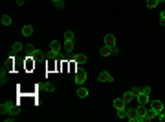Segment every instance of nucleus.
Here are the masks:
<instances>
[{"instance_id": "nucleus-1", "label": "nucleus", "mask_w": 165, "mask_h": 122, "mask_svg": "<svg viewBox=\"0 0 165 122\" xmlns=\"http://www.w3.org/2000/svg\"><path fill=\"white\" fill-rule=\"evenodd\" d=\"M62 46H64L66 51H72V49H74V46H75V35H74V31H66V33H64V42H62Z\"/></svg>"}, {"instance_id": "nucleus-2", "label": "nucleus", "mask_w": 165, "mask_h": 122, "mask_svg": "<svg viewBox=\"0 0 165 122\" xmlns=\"http://www.w3.org/2000/svg\"><path fill=\"white\" fill-rule=\"evenodd\" d=\"M0 113L2 115H18V108L13 104V102H4L2 106H0Z\"/></svg>"}, {"instance_id": "nucleus-3", "label": "nucleus", "mask_w": 165, "mask_h": 122, "mask_svg": "<svg viewBox=\"0 0 165 122\" xmlns=\"http://www.w3.org/2000/svg\"><path fill=\"white\" fill-rule=\"evenodd\" d=\"M147 106H141V104H138L136 106V109H134V117H136V122H143V118H145V115H147Z\"/></svg>"}, {"instance_id": "nucleus-4", "label": "nucleus", "mask_w": 165, "mask_h": 122, "mask_svg": "<svg viewBox=\"0 0 165 122\" xmlns=\"http://www.w3.org/2000/svg\"><path fill=\"white\" fill-rule=\"evenodd\" d=\"M50 51L55 55V58H61V60L64 58L62 53H61V42H59V40H52V42H50Z\"/></svg>"}, {"instance_id": "nucleus-5", "label": "nucleus", "mask_w": 165, "mask_h": 122, "mask_svg": "<svg viewBox=\"0 0 165 122\" xmlns=\"http://www.w3.org/2000/svg\"><path fill=\"white\" fill-rule=\"evenodd\" d=\"M86 71L83 69V67H77V71H75V77H74V80H75V84L77 86H83L84 82H86Z\"/></svg>"}, {"instance_id": "nucleus-6", "label": "nucleus", "mask_w": 165, "mask_h": 122, "mask_svg": "<svg viewBox=\"0 0 165 122\" xmlns=\"http://www.w3.org/2000/svg\"><path fill=\"white\" fill-rule=\"evenodd\" d=\"M151 109H152L154 113H158V115H160V113L165 109V104H163L161 100H152V102H151Z\"/></svg>"}, {"instance_id": "nucleus-7", "label": "nucleus", "mask_w": 165, "mask_h": 122, "mask_svg": "<svg viewBox=\"0 0 165 122\" xmlns=\"http://www.w3.org/2000/svg\"><path fill=\"white\" fill-rule=\"evenodd\" d=\"M136 102L141 104V106H147V104L151 102V95H149V93H139V97L136 99Z\"/></svg>"}, {"instance_id": "nucleus-8", "label": "nucleus", "mask_w": 165, "mask_h": 122, "mask_svg": "<svg viewBox=\"0 0 165 122\" xmlns=\"http://www.w3.org/2000/svg\"><path fill=\"white\" fill-rule=\"evenodd\" d=\"M97 80L99 82H114V77L110 75L108 71H101L99 75H97Z\"/></svg>"}, {"instance_id": "nucleus-9", "label": "nucleus", "mask_w": 165, "mask_h": 122, "mask_svg": "<svg viewBox=\"0 0 165 122\" xmlns=\"http://www.w3.org/2000/svg\"><path fill=\"white\" fill-rule=\"evenodd\" d=\"M86 55L84 53H77V55H74V62L75 64H86Z\"/></svg>"}, {"instance_id": "nucleus-10", "label": "nucleus", "mask_w": 165, "mask_h": 122, "mask_svg": "<svg viewBox=\"0 0 165 122\" xmlns=\"http://www.w3.org/2000/svg\"><path fill=\"white\" fill-rule=\"evenodd\" d=\"M99 55H101L103 58H106V57H110V55H112V49H110V46H106V44H105V46L101 47V49H99Z\"/></svg>"}, {"instance_id": "nucleus-11", "label": "nucleus", "mask_w": 165, "mask_h": 122, "mask_svg": "<svg viewBox=\"0 0 165 122\" xmlns=\"http://www.w3.org/2000/svg\"><path fill=\"white\" fill-rule=\"evenodd\" d=\"M22 49H24V46H22L20 42H13V46H11V55H17V53H20Z\"/></svg>"}, {"instance_id": "nucleus-12", "label": "nucleus", "mask_w": 165, "mask_h": 122, "mask_svg": "<svg viewBox=\"0 0 165 122\" xmlns=\"http://www.w3.org/2000/svg\"><path fill=\"white\" fill-rule=\"evenodd\" d=\"M121 99H123V100H125L127 104H129V102H132V100H136V99H134V95H132V91H130V89L123 93V97H121Z\"/></svg>"}, {"instance_id": "nucleus-13", "label": "nucleus", "mask_w": 165, "mask_h": 122, "mask_svg": "<svg viewBox=\"0 0 165 122\" xmlns=\"http://www.w3.org/2000/svg\"><path fill=\"white\" fill-rule=\"evenodd\" d=\"M22 35H24V37H31V35H33V26L26 24V26L22 28Z\"/></svg>"}, {"instance_id": "nucleus-14", "label": "nucleus", "mask_w": 165, "mask_h": 122, "mask_svg": "<svg viewBox=\"0 0 165 122\" xmlns=\"http://www.w3.org/2000/svg\"><path fill=\"white\" fill-rule=\"evenodd\" d=\"M152 118H158V113H154L151 108H149V111H147V115H145V118H143V122H151Z\"/></svg>"}, {"instance_id": "nucleus-15", "label": "nucleus", "mask_w": 165, "mask_h": 122, "mask_svg": "<svg viewBox=\"0 0 165 122\" xmlns=\"http://www.w3.org/2000/svg\"><path fill=\"white\" fill-rule=\"evenodd\" d=\"M114 108H116V109H121V108H127V102H125L123 99H116V100H114Z\"/></svg>"}, {"instance_id": "nucleus-16", "label": "nucleus", "mask_w": 165, "mask_h": 122, "mask_svg": "<svg viewBox=\"0 0 165 122\" xmlns=\"http://www.w3.org/2000/svg\"><path fill=\"white\" fill-rule=\"evenodd\" d=\"M105 44L106 46H116V37L114 35H105Z\"/></svg>"}, {"instance_id": "nucleus-17", "label": "nucleus", "mask_w": 165, "mask_h": 122, "mask_svg": "<svg viewBox=\"0 0 165 122\" xmlns=\"http://www.w3.org/2000/svg\"><path fill=\"white\" fill-rule=\"evenodd\" d=\"M11 24H13V18L9 16V15H2V26H11Z\"/></svg>"}, {"instance_id": "nucleus-18", "label": "nucleus", "mask_w": 165, "mask_h": 122, "mask_svg": "<svg viewBox=\"0 0 165 122\" xmlns=\"http://www.w3.org/2000/svg\"><path fill=\"white\" fill-rule=\"evenodd\" d=\"M42 88H44V91H48V93L55 91V84H53V82H44V84H42Z\"/></svg>"}, {"instance_id": "nucleus-19", "label": "nucleus", "mask_w": 165, "mask_h": 122, "mask_svg": "<svg viewBox=\"0 0 165 122\" xmlns=\"http://www.w3.org/2000/svg\"><path fill=\"white\" fill-rule=\"evenodd\" d=\"M77 97H79V99H86V97H88V89L86 88H77Z\"/></svg>"}, {"instance_id": "nucleus-20", "label": "nucleus", "mask_w": 165, "mask_h": 122, "mask_svg": "<svg viewBox=\"0 0 165 122\" xmlns=\"http://www.w3.org/2000/svg\"><path fill=\"white\" fill-rule=\"evenodd\" d=\"M116 111H117V117H119L121 120H123V118H127V108H121V109H116Z\"/></svg>"}, {"instance_id": "nucleus-21", "label": "nucleus", "mask_w": 165, "mask_h": 122, "mask_svg": "<svg viewBox=\"0 0 165 122\" xmlns=\"http://www.w3.org/2000/svg\"><path fill=\"white\" fill-rule=\"evenodd\" d=\"M127 118H129V120H132V122H136V117H134V109L127 108Z\"/></svg>"}, {"instance_id": "nucleus-22", "label": "nucleus", "mask_w": 165, "mask_h": 122, "mask_svg": "<svg viewBox=\"0 0 165 122\" xmlns=\"http://www.w3.org/2000/svg\"><path fill=\"white\" fill-rule=\"evenodd\" d=\"M30 58H42V51L40 49H37V47H35V51L31 53V57Z\"/></svg>"}, {"instance_id": "nucleus-23", "label": "nucleus", "mask_w": 165, "mask_h": 122, "mask_svg": "<svg viewBox=\"0 0 165 122\" xmlns=\"http://www.w3.org/2000/svg\"><path fill=\"white\" fill-rule=\"evenodd\" d=\"M158 4H160L158 0H147V7H149V9H154Z\"/></svg>"}, {"instance_id": "nucleus-24", "label": "nucleus", "mask_w": 165, "mask_h": 122, "mask_svg": "<svg viewBox=\"0 0 165 122\" xmlns=\"http://www.w3.org/2000/svg\"><path fill=\"white\" fill-rule=\"evenodd\" d=\"M53 6H55V9H62L64 7V0H55Z\"/></svg>"}, {"instance_id": "nucleus-25", "label": "nucleus", "mask_w": 165, "mask_h": 122, "mask_svg": "<svg viewBox=\"0 0 165 122\" xmlns=\"http://www.w3.org/2000/svg\"><path fill=\"white\" fill-rule=\"evenodd\" d=\"M130 91H132V95H134V99H138V97H139V93H141V88H132Z\"/></svg>"}, {"instance_id": "nucleus-26", "label": "nucleus", "mask_w": 165, "mask_h": 122, "mask_svg": "<svg viewBox=\"0 0 165 122\" xmlns=\"http://www.w3.org/2000/svg\"><path fill=\"white\" fill-rule=\"evenodd\" d=\"M160 26H165V11H160Z\"/></svg>"}, {"instance_id": "nucleus-27", "label": "nucleus", "mask_w": 165, "mask_h": 122, "mask_svg": "<svg viewBox=\"0 0 165 122\" xmlns=\"http://www.w3.org/2000/svg\"><path fill=\"white\" fill-rule=\"evenodd\" d=\"M110 49H112V55H117V53H119V47H117V46H110Z\"/></svg>"}, {"instance_id": "nucleus-28", "label": "nucleus", "mask_w": 165, "mask_h": 122, "mask_svg": "<svg viewBox=\"0 0 165 122\" xmlns=\"http://www.w3.org/2000/svg\"><path fill=\"white\" fill-rule=\"evenodd\" d=\"M46 58H48V60H55V55L52 51H48V53H46Z\"/></svg>"}, {"instance_id": "nucleus-29", "label": "nucleus", "mask_w": 165, "mask_h": 122, "mask_svg": "<svg viewBox=\"0 0 165 122\" xmlns=\"http://www.w3.org/2000/svg\"><path fill=\"white\" fill-rule=\"evenodd\" d=\"M141 93H149L151 95V86H143L141 88Z\"/></svg>"}, {"instance_id": "nucleus-30", "label": "nucleus", "mask_w": 165, "mask_h": 122, "mask_svg": "<svg viewBox=\"0 0 165 122\" xmlns=\"http://www.w3.org/2000/svg\"><path fill=\"white\" fill-rule=\"evenodd\" d=\"M158 118H160V120H161V122H165V109H163V111H161V113H160V115H158Z\"/></svg>"}, {"instance_id": "nucleus-31", "label": "nucleus", "mask_w": 165, "mask_h": 122, "mask_svg": "<svg viewBox=\"0 0 165 122\" xmlns=\"http://www.w3.org/2000/svg\"><path fill=\"white\" fill-rule=\"evenodd\" d=\"M24 2H26V0H17V4H18V6H22Z\"/></svg>"}, {"instance_id": "nucleus-32", "label": "nucleus", "mask_w": 165, "mask_h": 122, "mask_svg": "<svg viewBox=\"0 0 165 122\" xmlns=\"http://www.w3.org/2000/svg\"><path fill=\"white\" fill-rule=\"evenodd\" d=\"M158 2H160V4H161V2H165V0H158Z\"/></svg>"}, {"instance_id": "nucleus-33", "label": "nucleus", "mask_w": 165, "mask_h": 122, "mask_svg": "<svg viewBox=\"0 0 165 122\" xmlns=\"http://www.w3.org/2000/svg\"><path fill=\"white\" fill-rule=\"evenodd\" d=\"M52 2H55V0H52Z\"/></svg>"}]
</instances>
